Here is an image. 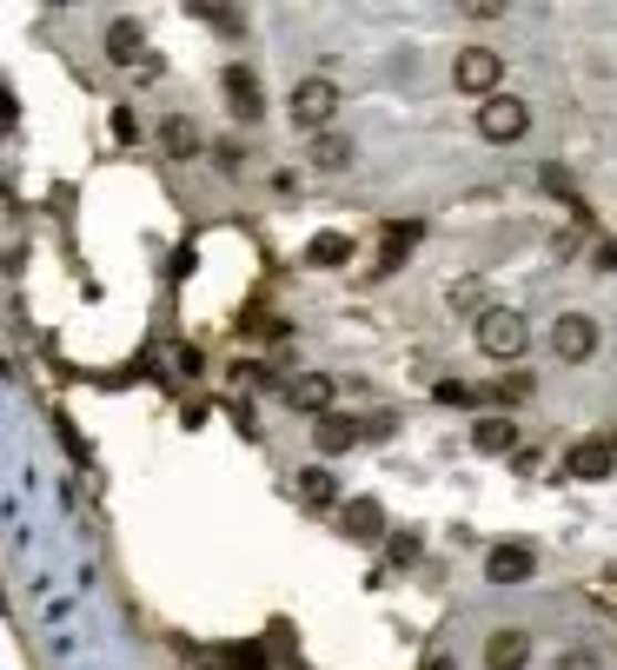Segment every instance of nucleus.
<instances>
[{"label":"nucleus","mask_w":617,"mask_h":670,"mask_svg":"<svg viewBox=\"0 0 617 670\" xmlns=\"http://www.w3.org/2000/svg\"><path fill=\"white\" fill-rule=\"evenodd\" d=\"M472 332H479V352L485 359H518L532 346V326H525L518 306H492L485 319H472Z\"/></svg>","instance_id":"1"},{"label":"nucleus","mask_w":617,"mask_h":670,"mask_svg":"<svg viewBox=\"0 0 617 670\" xmlns=\"http://www.w3.org/2000/svg\"><path fill=\"white\" fill-rule=\"evenodd\" d=\"M332 113H339V86H332L326 73H306V80L292 86V120L319 140V133H332Z\"/></svg>","instance_id":"2"},{"label":"nucleus","mask_w":617,"mask_h":670,"mask_svg":"<svg viewBox=\"0 0 617 670\" xmlns=\"http://www.w3.org/2000/svg\"><path fill=\"white\" fill-rule=\"evenodd\" d=\"M479 133H485L492 146H512V140L532 133V106H525L518 93H492V100H479Z\"/></svg>","instance_id":"3"},{"label":"nucleus","mask_w":617,"mask_h":670,"mask_svg":"<svg viewBox=\"0 0 617 670\" xmlns=\"http://www.w3.org/2000/svg\"><path fill=\"white\" fill-rule=\"evenodd\" d=\"M498 73H505V60H498L492 47H465V53L452 60V86H459V93H479V100L498 93Z\"/></svg>","instance_id":"4"},{"label":"nucleus","mask_w":617,"mask_h":670,"mask_svg":"<svg viewBox=\"0 0 617 670\" xmlns=\"http://www.w3.org/2000/svg\"><path fill=\"white\" fill-rule=\"evenodd\" d=\"M552 352H558L565 365H585V359L598 352V319H592V312H565V319L552 326Z\"/></svg>","instance_id":"5"},{"label":"nucleus","mask_w":617,"mask_h":670,"mask_svg":"<svg viewBox=\"0 0 617 670\" xmlns=\"http://www.w3.org/2000/svg\"><path fill=\"white\" fill-rule=\"evenodd\" d=\"M538 571V552L532 545H492V558H485V578L492 585H525Z\"/></svg>","instance_id":"6"},{"label":"nucleus","mask_w":617,"mask_h":670,"mask_svg":"<svg viewBox=\"0 0 617 670\" xmlns=\"http://www.w3.org/2000/svg\"><path fill=\"white\" fill-rule=\"evenodd\" d=\"M611 465H617V432H598V439H585V445L565 458V472H572V478H605Z\"/></svg>","instance_id":"7"},{"label":"nucleus","mask_w":617,"mask_h":670,"mask_svg":"<svg viewBox=\"0 0 617 670\" xmlns=\"http://www.w3.org/2000/svg\"><path fill=\"white\" fill-rule=\"evenodd\" d=\"M485 664H492V670H525V664H532V631H518V625L492 631V645H485Z\"/></svg>","instance_id":"8"},{"label":"nucleus","mask_w":617,"mask_h":670,"mask_svg":"<svg viewBox=\"0 0 617 670\" xmlns=\"http://www.w3.org/2000/svg\"><path fill=\"white\" fill-rule=\"evenodd\" d=\"M359 439H366V425H359V419H339V412H326V419L312 425V445H319L326 458H339V452H352Z\"/></svg>","instance_id":"9"},{"label":"nucleus","mask_w":617,"mask_h":670,"mask_svg":"<svg viewBox=\"0 0 617 670\" xmlns=\"http://www.w3.org/2000/svg\"><path fill=\"white\" fill-rule=\"evenodd\" d=\"M226 93H233V113L239 120H259V86H253V66H226Z\"/></svg>","instance_id":"10"},{"label":"nucleus","mask_w":617,"mask_h":670,"mask_svg":"<svg viewBox=\"0 0 617 670\" xmlns=\"http://www.w3.org/2000/svg\"><path fill=\"white\" fill-rule=\"evenodd\" d=\"M312 166H319V173H346V166H352V140H346V133H319V140H312Z\"/></svg>","instance_id":"11"},{"label":"nucleus","mask_w":617,"mask_h":670,"mask_svg":"<svg viewBox=\"0 0 617 670\" xmlns=\"http://www.w3.org/2000/svg\"><path fill=\"white\" fill-rule=\"evenodd\" d=\"M286 399H292L299 412H319V419H326V405H332V379H326V372H319V379H292Z\"/></svg>","instance_id":"12"},{"label":"nucleus","mask_w":617,"mask_h":670,"mask_svg":"<svg viewBox=\"0 0 617 670\" xmlns=\"http://www.w3.org/2000/svg\"><path fill=\"white\" fill-rule=\"evenodd\" d=\"M346 532L352 538H385V512L372 498H346Z\"/></svg>","instance_id":"13"},{"label":"nucleus","mask_w":617,"mask_h":670,"mask_svg":"<svg viewBox=\"0 0 617 670\" xmlns=\"http://www.w3.org/2000/svg\"><path fill=\"white\" fill-rule=\"evenodd\" d=\"M106 53L120 66H133L140 60V20H106Z\"/></svg>","instance_id":"14"},{"label":"nucleus","mask_w":617,"mask_h":670,"mask_svg":"<svg viewBox=\"0 0 617 670\" xmlns=\"http://www.w3.org/2000/svg\"><path fill=\"white\" fill-rule=\"evenodd\" d=\"M472 445H479V452H512V445H518V425H512V419H479V425H472Z\"/></svg>","instance_id":"15"},{"label":"nucleus","mask_w":617,"mask_h":670,"mask_svg":"<svg viewBox=\"0 0 617 670\" xmlns=\"http://www.w3.org/2000/svg\"><path fill=\"white\" fill-rule=\"evenodd\" d=\"M299 498H306V505H339L332 472H326V465H306V472H299Z\"/></svg>","instance_id":"16"},{"label":"nucleus","mask_w":617,"mask_h":670,"mask_svg":"<svg viewBox=\"0 0 617 670\" xmlns=\"http://www.w3.org/2000/svg\"><path fill=\"white\" fill-rule=\"evenodd\" d=\"M306 259H312V266H339V259H352V239H346V233H319V239L306 246Z\"/></svg>","instance_id":"17"},{"label":"nucleus","mask_w":617,"mask_h":670,"mask_svg":"<svg viewBox=\"0 0 617 670\" xmlns=\"http://www.w3.org/2000/svg\"><path fill=\"white\" fill-rule=\"evenodd\" d=\"M166 153L173 159H193L199 153V126L193 120H166Z\"/></svg>","instance_id":"18"},{"label":"nucleus","mask_w":617,"mask_h":670,"mask_svg":"<svg viewBox=\"0 0 617 670\" xmlns=\"http://www.w3.org/2000/svg\"><path fill=\"white\" fill-rule=\"evenodd\" d=\"M452 306L485 319V312H492V299H485V279H459V286H452Z\"/></svg>","instance_id":"19"},{"label":"nucleus","mask_w":617,"mask_h":670,"mask_svg":"<svg viewBox=\"0 0 617 670\" xmlns=\"http://www.w3.org/2000/svg\"><path fill=\"white\" fill-rule=\"evenodd\" d=\"M558 670H605V664H598V651H565V664Z\"/></svg>","instance_id":"20"},{"label":"nucleus","mask_w":617,"mask_h":670,"mask_svg":"<svg viewBox=\"0 0 617 670\" xmlns=\"http://www.w3.org/2000/svg\"><path fill=\"white\" fill-rule=\"evenodd\" d=\"M432 670H459V664H452V658H439V664H432Z\"/></svg>","instance_id":"21"}]
</instances>
